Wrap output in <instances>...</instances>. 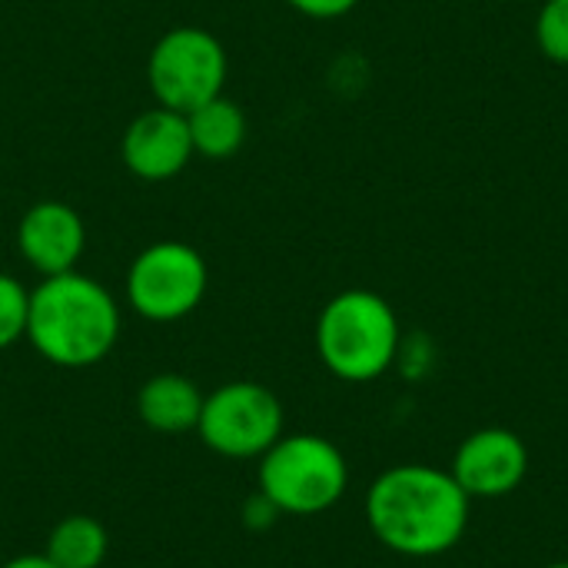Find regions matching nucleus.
<instances>
[{
	"instance_id": "nucleus-1",
	"label": "nucleus",
	"mask_w": 568,
	"mask_h": 568,
	"mask_svg": "<svg viewBox=\"0 0 568 568\" xmlns=\"http://www.w3.org/2000/svg\"><path fill=\"white\" fill-rule=\"evenodd\" d=\"M469 503L453 473L406 463L386 469L369 486L366 519L386 549L409 559H433L466 536Z\"/></svg>"
},
{
	"instance_id": "nucleus-2",
	"label": "nucleus",
	"mask_w": 568,
	"mask_h": 568,
	"mask_svg": "<svg viewBox=\"0 0 568 568\" xmlns=\"http://www.w3.org/2000/svg\"><path fill=\"white\" fill-rule=\"evenodd\" d=\"M27 339L53 366H97L120 339V306L106 286L77 270L43 276V283L30 290Z\"/></svg>"
},
{
	"instance_id": "nucleus-3",
	"label": "nucleus",
	"mask_w": 568,
	"mask_h": 568,
	"mask_svg": "<svg viewBox=\"0 0 568 568\" xmlns=\"http://www.w3.org/2000/svg\"><path fill=\"white\" fill-rule=\"evenodd\" d=\"M399 320L373 290L333 296L316 320V353L343 383H373L399 356Z\"/></svg>"
},
{
	"instance_id": "nucleus-4",
	"label": "nucleus",
	"mask_w": 568,
	"mask_h": 568,
	"mask_svg": "<svg viewBox=\"0 0 568 568\" xmlns=\"http://www.w3.org/2000/svg\"><path fill=\"white\" fill-rule=\"evenodd\" d=\"M260 493L286 516H320L333 509L346 486L349 466L343 453L313 433L280 436L263 456L256 469Z\"/></svg>"
},
{
	"instance_id": "nucleus-5",
	"label": "nucleus",
	"mask_w": 568,
	"mask_h": 568,
	"mask_svg": "<svg viewBox=\"0 0 568 568\" xmlns=\"http://www.w3.org/2000/svg\"><path fill=\"white\" fill-rule=\"evenodd\" d=\"M146 83L160 106L190 113L223 93L226 50L203 27H173L146 57Z\"/></svg>"
},
{
	"instance_id": "nucleus-6",
	"label": "nucleus",
	"mask_w": 568,
	"mask_h": 568,
	"mask_svg": "<svg viewBox=\"0 0 568 568\" xmlns=\"http://www.w3.org/2000/svg\"><path fill=\"white\" fill-rule=\"evenodd\" d=\"M196 436L216 456L260 459L283 436V403L260 383H226L203 396Z\"/></svg>"
},
{
	"instance_id": "nucleus-7",
	"label": "nucleus",
	"mask_w": 568,
	"mask_h": 568,
	"mask_svg": "<svg viewBox=\"0 0 568 568\" xmlns=\"http://www.w3.org/2000/svg\"><path fill=\"white\" fill-rule=\"evenodd\" d=\"M206 286V260L183 240L146 246L126 273V300L150 323H176L190 316L203 303Z\"/></svg>"
},
{
	"instance_id": "nucleus-8",
	"label": "nucleus",
	"mask_w": 568,
	"mask_h": 568,
	"mask_svg": "<svg viewBox=\"0 0 568 568\" xmlns=\"http://www.w3.org/2000/svg\"><path fill=\"white\" fill-rule=\"evenodd\" d=\"M449 473L469 499H503L526 479L529 449L513 429L489 426L463 439Z\"/></svg>"
},
{
	"instance_id": "nucleus-9",
	"label": "nucleus",
	"mask_w": 568,
	"mask_h": 568,
	"mask_svg": "<svg viewBox=\"0 0 568 568\" xmlns=\"http://www.w3.org/2000/svg\"><path fill=\"white\" fill-rule=\"evenodd\" d=\"M196 153H193L186 113H176L166 106H153V110L140 113L123 130V140H120L123 166L146 183L173 180L176 173L186 170V163Z\"/></svg>"
},
{
	"instance_id": "nucleus-10",
	"label": "nucleus",
	"mask_w": 568,
	"mask_h": 568,
	"mask_svg": "<svg viewBox=\"0 0 568 568\" xmlns=\"http://www.w3.org/2000/svg\"><path fill=\"white\" fill-rule=\"evenodd\" d=\"M17 250L40 276H60L77 270L87 250V226L73 206L40 200L17 223Z\"/></svg>"
},
{
	"instance_id": "nucleus-11",
	"label": "nucleus",
	"mask_w": 568,
	"mask_h": 568,
	"mask_svg": "<svg viewBox=\"0 0 568 568\" xmlns=\"http://www.w3.org/2000/svg\"><path fill=\"white\" fill-rule=\"evenodd\" d=\"M203 409V393L193 379L180 373H156L136 393V416L146 429L180 436L196 429Z\"/></svg>"
},
{
	"instance_id": "nucleus-12",
	"label": "nucleus",
	"mask_w": 568,
	"mask_h": 568,
	"mask_svg": "<svg viewBox=\"0 0 568 568\" xmlns=\"http://www.w3.org/2000/svg\"><path fill=\"white\" fill-rule=\"evenodd\" d=\"M186 126H190L193 153L206 160H230L246 140V116L223 93L193 106L186 113Z\"/></svg>"
},
{
	"instance_id": "nucleus-13",
	"label": "nucleus",
	"mask_w": 568,
	"mask_h": 568,
	"mask_svg": "<svg viewBox=\"0 0 568 568\" xmlns=\"http://www.w3.org/2000/svg\"><path fill=\"white\" fill-rule=\"evenodd\" d=\"M110 552V536L93 516L60 519L43 546V556L57 568H100Z\"/></svg>"
},
{
	"instance_id": "nucleus-14",
	"label": "nucleus",
	"mask_w": 568,
	"mask_h": 568,
	"mask_svg": "<svg viewBox=\"0 0 568 568\" xmlns=\"http://www.w3.org/2000/svg\"><path fill=\"white\" fill-rule=\"evenodd\" d=\"M30 293L10 273H0V353L27 336Z\"/></svg>"
},
{
	"instance_id": "nucleus-15",
	"label": "nucleus",
	"mask_w": 568,
	"mask_h": 568,
	"mask_svg": "<svg viewBox=\"0 0 568 568\" xmlns=\"http://www.w3.org/2000/svg\"><path fill=\"white\" fill-rule=\"evenodd\" d=\"M536 43L546 60L568 67V0H546L536 17Z\"/></svg>"
},
{
	"instance_id": "nucleus-16",
	"label": "nucleus",
	"mask_w": 568,
	"mask_h": 568,
	"mask_svg": "<svg viewBox=\"0 0 568 568\" xmlns=\"http://www.w3.org/2000/svg\"><path fill=\"white\" fill-rule=\"evenodd\" d=\"M293 10L313 17V20H333V17H343L349 13L359 0H286Z\"/></svg>"
},
{
	"instance_id": "nucleus-17",
	"label": "nucleus",
	"mask_w": 568,
	"mask_h": 568,
	"mask_svg": "<svg viewBox=\"0 0 568 568\" xmlns=\"http://www.w3.org/2000/svg\"><path fill=\"white\" fill-rule=\"evenodd\" d=\"M243 516H246V526H253V529H270V526L276 523V516H283V513L256 489V496L243 506Z\"/></svg>"
},
{
	"instance_id": "nucleus-18",
	"label": "nucleus",
	"mask_w": 568,
	"mask_h": 568,
	"mask_svg": "<svg viewBox=\"0 0 568 568\" xmlns=\"http://www.w3.org/2000/svg\"><path fill=\"white\" fill-rule=\"evenodd\" d=\"M3 568H57L43 552H33V556H17V559H10Z\"/></svg>"
},
{
	"instance_id": "nucleus-19",
	"label": "nucleus",
	"mask_w": 568,
	"mask_h": 568,
	"mask_svg": "<svg viewBox=\"0 0 568 568\" xmlns=\"http://www.w3.org/2000/svg\"><path fill=\"white\" fill-rule=\"evenodd\" d=\"M546 568H568V562H556V566H546Z\"/></svg>"
}]
</instances>
